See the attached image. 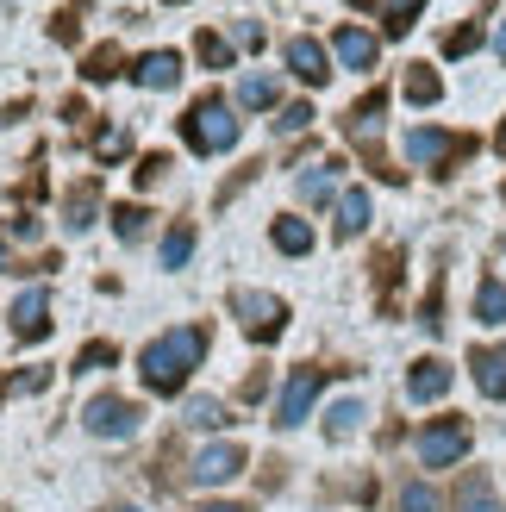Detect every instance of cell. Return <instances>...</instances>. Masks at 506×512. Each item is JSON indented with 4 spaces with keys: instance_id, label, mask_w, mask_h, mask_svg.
<instances>
[{
    "instance_id": "obj_1",
    "label": "cell",
    "mask_w": 506,
    "mask_h": 512,
    "mask_svg": "<svg viewBox=\"0 0 506 512\" xmlns=\"http://www.w3.org/2000/svg\"><path fill=\"white\" fill-rule=\"evenodd\" d=\"M200 356H207V331H200V325H175V331H163V338L144 344L138 375H144L150 394H182L188 375L200 369Z\"/></svg>"
},
{
    "instance_id": "obj_2",
    "label": "cell",
    "mask_w": 506,
    "mask_h": 512,
    "mask_svg": "<svg viewBox=\"0 0 506 512\" xmlns=\"http://www.w3.org/2000/svg\"><path fill=\"white\" fill-rule=\"evenodd\" d=\"M238 132H244V125L232 119V100H225V94H200L194 107L182 113V138L200 150V157H219V150H232Z\"/></svg>"
},
{
    "instance_id": "obj_3",
    "label": "cell",
    "mask_w": 506,
    "mask_h": 512,
    "mask_svg": "<svg viewBox=\"0 0 506 512\" xmlns=\"http://www.w3.org/2000/svg\"><path fill=\"white\" fill-rule=\"evenodd\" d=\"M407 157L419 169L432 175H457L463 157H475V138H457V132H432V125H419V132H407Z\"/></svg>"
},
{
    "instance_id": "obj_4",
    "label": "cell",
    "mask_w": 506,
    "mask_h": 512,
    "mask_svg": "<svg viewBox=\"0 0 506 512\" xmlns=\"http://www.w3.org/2000/svg\"><path fill=\"white\" fill-rule=\"evenodd\" d=\"M469 456V419H432L419 431V463L425 469H457Z\"/></svg>"
},
{
    "instance_id": "obj_5",
    "label": "cell",
    "mask_w": 506,
    "mask_h": 512,
    "mask_svg": "<svg viewBox=\"0 0 506 512\" xmlns=\"http://www.w3.org/2000/svg\"><path fill=\"white\" fill-rule=\"evenodd\" d=\"M138 419H144V406L125 400V394H94V400L82 406V425L94 431V438H132Z\"/></svg>"
},
{
    "instance_id": "obj_6",
    "label": "cell",
    "mask_w": 506,
    "mask_h": 512,
    "mask_svg": "<svg viewBox=\"0 0 506 512\" xmlns=\"http://www.w3.org/2000/svg\"><path fill=\"white\" fill-rule=\"evenodd\" d=\"M232 313L244 319V331H250L257 344L282 338V325H288V306H282V300H275V294H250V288L232 294Z\"/></svg>"
},
{
    "instance_id": "obj_7",
    "label": "cell",
    "mask_w": 506,
    "mask_h": 512,
    "mask_svg": "<svg viewBox=\"0 0 506 512\" xmlns=\"http://www.w3.org/2000/svg\"><path fill=\"white\" fill-rule=\"evenodd\" d=\"M325 375H332V369H294L288 375V388H282V400H275V425H282V431H294L300 419H307L313 413V400H319V388H325Z\"/></svg>"
},
{
    "instance_id": "obj_8",
    "label": "cell",
    "mask_w": 506,
    "mask_h": 512,
    "mask_svg": "<svg viewBox=\"0 0 506 512\" xmlns=\"http://www.w3.org/2000/svg\"><path fill=\"white\" fill-rule=\"evenodd\" d=\"M244 463H250L244 444H207V450L194 456V469H188V475H194V488H219V481H238Z\"/></svg>"
},
{
    "instance_id": "obj_9",
    "label": "cell",
    "mask_w": 506,
    "mask_h": 512,
    "mask_svg": "<svg viewBox=\"0 0 506 512\" xmlns=\"http://www.w3.org/2000/svg\"><path fill=\"white\" fill-rule=\"evenodd\" d=\"M282 57H288V69H294L307 88H325V82H332V50H325L319 38H288Z\"/></svg>"
},
{
    "instance_id": "obj_10",
    "label": "cell",
    "mask_w": 506,
    "mask_h": 512,
    "mask_svg": "<svg viewBox=\"0 0 506 512\" xmlns=\"http://www.w3.org/2000/svg\"><path fill=\"white\" fill-rule=\"evenodd\" d=\"M13 338H19V344L50 338V294H44V288H25V294L13 300Z\"/></svg>"
},
{
    "instance_id": "obj_11",
    "label": "cell",
    "mask_w": 506,
    "mask_h": 512,
    "mask_svg": "<svg viewBox=\"0 0 506 512\" xmlns=\"http://www.w3.org/2000/svg\"><path fill=\"white\" fill-rule=\"evenodd\" d=\"M450 381H457V375H450L444 356H419L413 375H407V394H413L419 406H432V400H444V394H450Z\"/></svg>"
},
{
    "instance_id": "obj_12",
    "label": "cell",
    "mask_w": 506,
    "mask_h": 512,
    "mask_svg": "<svg viewBox=\"0 0 506 512\" xmlns=\"http://www.w3.org/2000/svg\"><path fill=\"white\" fill-rule=\"evenodd\" d=\"M132 82L150 88V94H163V88L182 82V57H175V50H144V57L132 63Z\"/></svg>"
},
{
    "instance_id": "obj_13",
    "label": "cell",
    "mask_w": 506,
    "mask_h": 512,
    "mask_svg": "<svg viewBox=\"0 0 506 512\" xmlns=\"http://www.w3.org/2000/svg\"><path fill=\"white\" fill-rule=\"evenodd\" d=\"M469 375H475V388H482L488 400H506V344L500 350H469Z\"/></svg>"
},
{
    "instance_id": "obj_14",
    "label": "cell",
    "mask_w": 506,
    "mask_h": 512,
    "mask_svg": "<svg viewBox=\"0 0 506 512\" xmlns=\"http://www.w3.org/2000/svg\"><path fill=\"white\" fill-rule=\"evenodd\" d=\"M332 50H338V63H344V69H363V75L375 69V57H382V44H375L369 32H357V25H344V32L332 38Z\"/></svg>"
},
{
    "instance_id": "obj_15",
    "label": "cell",
    "mask_w": 506,
    "mask_h": 512,
    "mask_svg": "<svg viewBox=\"0 0 506 512\" xmlns=\"http://www.w3.org/2000/svg\"><path fill=\"white\" fill-rule=\"evenodd\" d=\"M369 219H375L369 188H344V194H338V238H363Z\"/></svg>"
},
{
    "instance_id": "obj_16",
    "label": "cell",
    "mask_w": 506,
    "mask_h": 512,
    "mask_svg": "<svg viewBox=\"0 0 506 512\" xmlns=\"http://www.w3.org/2000/svg\"><path fill=\"white\" fill-rule=\"evenodd\" d=\"M457 512H506V506H500V494H494V481H488L482 469H469V475H463V488H457Z\"/></svg>"
},
{
    "instance_id": "obj_17",
    "label": "cell",
    "mask_w": 506,
    "mask_h": 512,
    "mask_svg": "<svg viewBox=\"0 0 506 512\" xmlns=\"http://www.w3.org/2000/svg\"><path fill=\"white\" fill-rule=\"evenodd\" d=\"M82 75H88V82H113V75H132V63H125L119 44H94L88 63H82Z\"/></svg>"
},
{
    "instance_id": "obj_18",
    "label": "cell",
    "mask_w": 506,
    "mask_h": 512,
    "mask_svg": "<svg viewBox=\"0 0 506 512\" xmlns=\"http://www.w3.org/2000/svg\"><path fill=\"white\" fill-rule=\"evenodd\" d=\"M269 238H275V250H282V256H307V250H313V225L288 213V219L269 225Z\"/></svg>"
},
{
    "instance_id": "obj_19",
    "label": "cell",
    "mask_w": 506,
    "mask_h": 512,
    "mask_svg": "<svg viewBox=\"0 0 506 512\" xmlns=\"http://www.w3.org/2000/svg\"><path fill=\"white\" fill-rule=\"evenodd\" d=\"M275 100H282V82H275V75H244L238 82V107H250V113H269Z\"/></svg>"
},
{
    "instance_id": "obj_20",
    "label": "cell",
    "mask_w": 506,
    "mask_h": 512,
    "mask_svg": "<svg viewBox=\"0 0 506 512\" xmlns=\"http://www.w3.org/2000/svg\"><path fill=\"white\" fill-rule=\"evenodd\" d=\"M400 94H407L413 107H432V100H444V82H438V69L413 63V69H407V82H400Z\"/></svg>"
},
{
    "instance_id": "obj_21",
    "label": "cell",
    "mask_w": 506,
    "mask_h": 512,
    "mask_svg": "<svg viewBox=\"0 0 506 512\" xmlns=\"http://www.w3.org/2000/svg\"><path fill=\"white\" fill-rule=\"evenodd\" d=\"M94 207H100V188L94 182H82V188H69V200H63V225H69V232H88V225H94Z\"/></svg>"
},
{
    "instance_id": "obj_22",
    "label": "cell",
    "mask_w": 506,
    "mask_h": 512,
    "mask_svg": "<svg viewBox=\"0 0 506 512\" xmlns=\"http://www.w3.org/2000/svg\"><path fill=\"white\" fill-rule=\"evenodd\" d=\"M338 157H319L307 175H300V194H307V200H332V188H338Z\"/></svg>"
},
{
    "instance_id": "obj_23",
    "label": "cell",
    "mask_w": 506,
    "mask_h": 512,
    "mask_svg": "<svg viewBox=\"0 0 506 512\" xmlns=\"http://www.w3.org/2000/svg\"><path fill=\"white\" fill-rule=\"evenodd\" d=\"M475 319L482 325H506V281H482V288H475Z\"/></svg>"
},
{
    "instance_id": "obj_24",
    "label": "cell",
    "mask_w": 506,
    "mask_h": 512,
    "mask_svg": "<svg viewBox=\"0 0 506 512\" xmlns=\"http://www.w3.org/2000/svg\"><path fill=\"white\" fill-rule=\"evenodd\" d=\"M382 113H388V94H382V88H369L357 107H350V119H344V125L363 138V132H375V125H382Z\"/></svg>"
},
{
    "instance_id": "obj_25",
    "label": "cell",
    "mask_w": 506,
    "mask_h": 512,
    "mask_svg": "<svg viewBox=\"0 0 506 512\" xmlns=\"http://www.w3.org/2000/svg\"><path fill=\"white\" fill-rule=\"evenodd\" d=\"M94 157L100 163H125V157H132V132H125V125H100V132H94Z\"/></svg>"
},
{
    "instance_id": "obj_26",
    "label": "cell",
    "mask_w": 506,
    "mask_h": 512,
    "mask_svg": "<svg viewBox=\"0 0 506 512\" xmlns=\"http://www.w3.org/2000/svg\"><path fill=\"white\" fill-rule=\"evenodd\" d=\"M188 425L213 431V425H232V413H225V400H213V394H194V400H188Z\"/></svg>"
},
{
    "instance_id": "obj_27",
    "label": "cell",
    "mask_w": 506,
    "mask_h": 512,
    "mask_svg": "<svg viewBox=\"0 0 506 512\" xmlns=\"http://www.w3.org/2000/svg\"><path fill=\"white\" fill-rule=\"evenodd\" d=\"M357 425H363V406L357 400H338L332 413H325V438H350Z\"/></svg>"
},
{
    "instance_id": "obj_28",
    "label": "cell",
    "mask_w": 506,
    "mask_h": 512,
    "mask_svg": "<svg viewBox=\"0 0 506 512\" xmlns=\"http://www.w3.org/2000/svg\"><path fill=\"white\" fill-rule=\"evenodd\" d=\"M194 57L207 63V69H232V44H225L219 32H200V38H194Z\"/></svg>"
},
{
    "instance_id": "obj_29",
    "label": "cell",
    "mask_w": 506,
    "mask_h": 512,
    "mask_svg": "<svg viewBox=\"0 0 506 512\" xmlns=\"http://www.w3.org/2000/svg\"><path fill=\"white\" fill-rule=\"evenodd\" d=\"M194 256V225H175V232L163 238V269H182Z\"/></svg>"
},
{
    "instance_id": "obj_30",
    "label": "cell",
    "mask_w": 506,
    "mask_h": 512,
    "mask_svg": "<svg viewBox=\"0 0 506 512\" xmlns=\"http://www.w3.org/2000/svg\"><path fill=\"white\" fill-rule=\"evenodd\" d=\"M419 13H425V0H388V38H407Z\"/></svg>"
},
{
    "instance_id": "obj_31",
    "label": "cell",
    "mask_w": 506,
    "mask_h": 512,
    "mask_svg": "<svg viewBox=\"0 0 506 512\" xmlns=\"http://www.w3.org/2000/svg\"><path fill=\"white\" fill-rule=\"evenodd\" d=\"M307 125H313V107H307V100H288V107L275 113V132H282V138H294V132H307Z\"/></svg>"
},
{
    "instance_id": "obj_32",
    "label": "cell",
    "mask_w": 506,
    "mask_h": 512,
    "mask_svg": "<svg viewBox=\"0 0 506 512\" xmlns=\"http://www.w3.org/2000/svg\"><path fill=\"white\" fill-rule=\"evenodd\" d=\"M119 363V344H88L82 356H75V375H88V369H113Z\"/></svg>"
},
{
    "instance_id": "obj_33",
    "label": "cell",
    "mask_w": 506,
    "mask_h": 512,
    "mask_svg": "<svg viewBox=\"0 0 506 512\" xmlns=\"http://www.w3.org/2000/svg\"><path fill=\"white\" fill-rule=\"evenodd\" d=\"M400 512H438V494L425 488V481H407V488H400Z\"/></svg>"
},
{
    "instance_id": "obj_34",
    "label": "cell",
    "mask_w": 506,
    "mask_h": 512,
    "mask_svg": "<svg viewBox=\"0 0 506 512\" xmlns=\"http://www.w3.org/2000/svg\"><path fill=\"white\" fill-rule=\"evenodd\" d=\"M419 325L444 331V281H432V294H425V306H419Z\"/></svg>"
},
{
    "instance_id": "obj_35",
    "label": "cell",
    "mask_w": 506,
    "mask_h": 512,
    "mask_svg": "<svg viewBox=\"0 0 506 512\" xmlns=\"http://www.w3.org/2000/svg\"><path fill=\"white\" fill-rule=\"evenodd\" d=\"M475 44H482V25H457V32L444 38V57H469Z\"/></svg>"
},
{
    "instance_id": "obj_36",
    "label": "cell",
    "mask_w": 506,
    "mask_h": 512,
    "mask_svg": "<svg viewBox=\"0 0 506 512\" xmlns=\"http://www.w3.org/2000/svg\"><path fill=\"white\" fill-rule=\"evenodd\" d=\"M144 219H150L144 207H113V232H119V238H138V232H144Z\"/></svg>"
},
{
    "instance_id": "obj_37",
    "label": "cell",
    "mask_w": 506,
    "mask_h": 512,
    "mask_svg": "<svg viewBox=\"0 0 506 512\" xmlns=\"http://www.w3.org/2000/svg\"><path fill=\"white\" fill-rule=\"evenodd\" d=\"M169 169H175V163L163 157V150H150V157L138 163V182H144V188H157V182H163V175H169Z\"/></svg>"
},
{
    "instance_id": "obj_38",
    "label": "cell",
    "mask_w": 506,
    "mask_h": 512,
    "mask_svg": "<svg viewBox=\"0 0 506 512\" xmlns=\"http://www.w3.org/2000/svg\"><path fill=\"white\" fill-rule=\"evenodd\" d=\"M50 38H57V44H75V38H82V19H75V13H57V25H50Z\"/></svg>"
},
{
    "instance_id": "obj_39",
    "label": "cell",
    "mask_w": 506,
    "mask_h": 512,
    "mask_svg": "<svg viewBox=\"0 0 506 512\" xmlns=\"http://www.w3.org/2000/svg\"><path fill=\"white\" fill-rule=\"evenodd\" d=\"M194 512H250L244 500H207V506H194Z\"/></svg>"
},
{
    "instance_id": "obj_40",
    "label": "cell",
    "mask_w": 506,
    "mask_h": 512,
    "mask_svg": "<svg viewBox=\"0 0 506 512\" xmlns=\"http://www.w3.org/2000/svg\"><path fill=\"white\" fill-rule=\"evenodd\" d=\"M494 50H500V63H506V25H500V38H494Z\"/></svg>"
},
{
    "instance_id": "obj_41",
    "label": "cell",
    "mask_w": 506,
    "mask_h": 512,
    "mask_svg": "<svg viewBox=\"0 0 506 512\" xmlns=\"http://www.w3.org/2000/svg\"><path fill=\"white\" fill-rule=\"evenodd\" d=\"M107 512H138V506H107Z\"/></svg>"
},
{
    "instance_id": "obj_42",
    "label": "cell",
    "mask_w": 506,
    "mask_h": 512,
    "mask_svg": "<svg viewBox=\"0 0 506 512\" xmlns=\"http://www.w3.org/2000/svg\"><path fill=\"white\" fill-rule=\"evenodd\" d=\"M163 7H188V0H163Z\"/></svg>"
},
{
    "instance_id": "obj_43",
    "label": "cell",
    "mask_w": 506,
    "mask_h": 512,
    "mask_svg": "<svg viewBox=\"0 0 506 512\" xmlns=\"http://www.w3.org/2000/svg\"><path fill=\"white\" fill-rule=\"evenodd\" d=\"M0 263H7V244H0Z\"/></svg>"
},
{
    "instance_id": "obj_44",
    "label": "cell",
    "mask_w": 506,
    "mask_h": 512,
    "mask_svg": "<svg viewBox=\"0 0 506 512\" xmlns=\"http://www.w3.org/2000/svg\"><path fill=\"white\" fill-rule=\"evenodd\" d=\"M500 250H506V232H500Z\"/></svg>"
}]
</instances>
